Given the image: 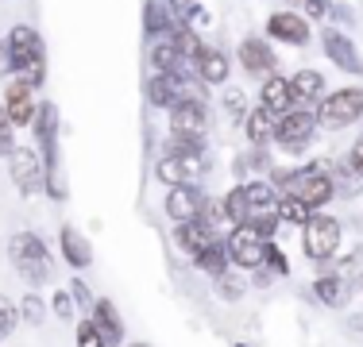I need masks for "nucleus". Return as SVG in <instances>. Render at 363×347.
Instances as JSON below:
<instances>
[{
    "label": "nucleus",
    "mask_w": 363,
    "mask_h": 347,
    "mask_svg": "<svg viewBox=\"0 0 363 347\" xmlns=\"http://www.w3.org/2000/svg\"><path fill=\"white\" fill-rule=\"evenodd\" d=\"M274 127H279V112L263 108V104L247 116V135H252V143H267V139H274Z\"/></svg>",
    "instance_id": "24"
},
{
    "label": "nucleus",
    "mask_w": 363,
    "mask_h": 347,
    "mask_svg": "<svg viewBox=\"0 0 363 347\" xmlns=\"http://www.w3.org/2000/svg\"><path fill=\"white\" fill-rule=\"evenodd\" d=\"M359 116H363V89H336L317 108V124H325L328 132H340V127L356 124Z\"/></svg>",
    "instance_id": "6"
},
{
    "label": "nucleus",
    "mask_w": 363,
    "mask_h": 347,
    "mask_svg": "<svg viewBox=\"0 0 363 347\" xmlns=\"http://www.w3.org/2000/svg\"><path fill=\"white\" fill-rule=\"evenodd\" d=\"M240 62H244L247 74H255V77H271L274 74V50L267 47L263 39H244L240 42Z\"/></svg>",
    "instance_id": "16"
},
{
    "label": "nucleus",
    "mask_w": 363,
    "mask_h": 347,
    "mask_svg": "<svg viewBox=\"0 0 363 347\" xmlns=\"http://www.w3.org/2000/svg\"><path fill=\"white\" fill-rule=\"evenodd\" d=\"M70 290H74V301H89V290H85V282H74Z\"/></svg>",
    "instance_id": "39"
},
{
    "label": "nucleus",
    "mask_w": 363,
    "mask_h": 347,
    "mask_svg": "<svg viewBox=\"0 0 363 347\" xmlns=\"http://www.w3.org/2000/svg\"><path fill=\"white\" fill-rule=\"evenodd\" d=\"M259 101H263V108H271V112H290V104H294V97H290V81H282V77H267L263 81V93H259Z\"/></svg>",
    "instance_id": "22"
},
{
    "label": "nucleus",
    "mask_w": 363,
    "mask_h": 347,
    "mask_svg": "<svg viewBox=\"0 0 363 347\" xmlns=\"http://www.w3.org/2000/svg\"><path fill=\"white\" fill-rule=\"evenodd\" d=\"M16 320H20V312H16V305L4 297V293H0V340H4V336L16 328Z\"/></svg>",
    "instance_id": "30"
},
{
    "label": "nucleus",
    "mask_w": 363,
    "mask_h": 347,
    "mask_svg": "<svg viewBox=\"0 0 363 347\" xmlns=\"http://www.w3.org/2000/svg\"><path fill=\"white\" fill-rule=\"evenodd\" d=\"M267 31L279 42H290V47L309 42V23H306V16H298V12H274L271 20H267Z\"/></svg>",
    "instance_id": "15"
},
{
    "label": "nucleus",
    "mask_w": 363,
    "mask_h": 347,
    "mask_svg": "<svg viewBox=\"0 0 363 347\" xmlns=\"http://www.w3.org/2000/svg\"><path fill=\"white\" fill-rule=\"evenodd\" d=\"M23 317H28L31 324H39V320H43V305H39V297H28V301H23Z\"/></svg>",
    "instance_id": "34"
},
{
    "label": "nucleus",
    "mask_w": 363,
    "mask_h": 347,
    "mask_svg": "<svg viewBox=\"0 0 363 347\" xmlns=\"http://www.w3.org/2000/svg\"><path fill=\"white\" fill-rule=\"evenodd\" d=\"M132 347H147V343H132Z\"/></svg>",
    "instance_id": "41"
},
{
    "label": "nucleus",
    "mask_w": 363,
    "mask_h": 347,
    "mask_svg": "<svg viewBox=\"0 0 363 347\" xmlns=\"http://www.w3.org/2000/svg\"><path fill=\"white\" fill-rule=\"evenodd\" d=\"M267 266H274L279 274H286V271H290V266H286V255H282L279 247H271V243H267Z\"/></svg>",
    "instance_id": "32"
},
{
    "label": "nucleus",
    "mask_w": 363,
    "mask_h": 347,
    "mask_svg": "<svg viewBox=\"0 0 363 347\" xmlns=\"http://www.w3.org/2000/svg\"><path fill=\"white\" fill-rule=\"evenodd\" d=\"M194 66H197V77L209 81V85H220L224 77H228V58H224L217 47H197Z\"/></svg>",
    "instance_id": "18"
},
{
    "label": "nucleus",
    "mask_w": 363,
    "mask_h": 347,
    "mask_svg": "<svg viewBox=\"0 0 363 347\" xmlns=\"http://www.w3.org/2000/svg\"><path fill=\"white\" fill-rule=\"evenodd\" d=\"M8 258H12V266L28 278L31 285H43L50 278V255H47V247H43V239L35 236V232L12 236V243H8Z\"/></svg>",
    "instance_id": "3"
},
{
    "label": "nucleus",
    "mask_w": 363,
    "mask_h": 347,
    "mask_svg": "<svg viewBox=\"0 0 363 347\" xmlns=\"http://www.w3.org/2000/svg\"><path fill=\"white\" fill-rule=\"evenodd\" d=\"M174 239H178V247L186 251L189 258H201L205 251L213 247V243H220V239H217V228H209V224H201V220H186V224H178Z\"/></svg>",
    "instance_id": "14"
},
{
    "label": "nucleus",
    "mask_w": 363,
    "mask_h": 347,
    "mask_svg": "<svg viewBox=\"0 0 363 347\" xmlns=\"http://www.w3.org/2000/svg\"><path fill=\"white\" fill-rule=\"evenodd\" d=\"M313 132H317V116L306 108H294V112H282L279 116V127H274V143L282 151H306L313 143Z\"/></svg>",
    "instance_id": "7"
},
{
    "label": "nucleus",
    "mask_w": 363,
    "mask_h": 347,
    "mask_svg": "<svg viewBox=\"0 0 363 347\" xmlns=\"http://www.w3.org/2000/svg\"><path fill=\"white\" fill-rule=\"evenodd\" d=\"M4 116H8V124H31L35 120V93L20 77L4 89Z\"/></svg>",
    "instance_id": "12"
},
{
    "label": "nucleus",
    "mask_w": 363,
    "mask_h": 347,
    "mask_svg": "<svg viewBox=\"0 0 363 347\" xmlns=\"http://www.w3.org/2000/svg\"><path fill=\"white\" fill-rule=\"evenodd\" d=\"M325 55L333 58L340 69H348V74H359V55H356V47H352L348 39H344L340 31H325Z\"/></svg>",
    "instance_id": "19"
},
{
    "label": "nucleus",
    "mask_w": 363,
    "mask_h": 347,
    "mask_svg": "<svg viewBox=\"0 0 363 347\" xmlns=\"http://www.w3.org/2000/svg\"><path fill=\"white\" fill-rule=\"evenodd\" d=\"M182 58H186V55L174 47V39H170V42H155V50H151V62H155L159 74H178Z\"/></svg>",
    "instance_id": "25"
},
{
    "label": "nucleus",
    "mask_w": 363,
    "mask_h": 347,
    "mask_svg": "<svg viewBox=\"0 0 363 347\" xmlns=\"http://www.w3.org/2000/svg\"><path fill=\"white\" fill-rule=\"evenodd\" d=\"M162 28H174L167 12V0H147V31H162Z\"/></svg>",
    "instance_id": "27"
},
{
    "label": "nucleus",
    "mask_w": 363,
    "mask_h": 347,
    "mask_svg": "<svg viewBox=\"0 0 363 347\" xmlns=\"http://www.w3.org/2000/svg\"><path fill=\"white\" fill-rule=\"evenodd\" d=\"M12 181L23 197H31L43 189V162L31 147H16L12 151Z\"/></svg>",
    "instance_id": "9"
},
{
    "label": "nucleus",
    "mask_w": 363,
    "mask_h": 347,
    "mask_svg": "<svg viewBox=\"0 0 363 347\" xmlns=\"http://www.w3.org/2000/svg\"><path fill=\"white\" fill-rule=\"evenodd\" d=\"M309 16H328V0H301Z\"/></svg>",
    "instance_id": "37"
},
{
    "label": "nucleus",
    "mask_w": 363,
    "mask_h": 347,
    "mask_svg": "<svg viewBox=\"0 0 363 347\" xmlns=\"http://www.w3.org/2000/svg\"><path fill=\"white\" fill-rule=\"evenodd\" d=\"M58 247H62V258L74 266V271H85V266L93 263V247H89V239H85L77 228L58 232Z\"/></svg>",
    "instance_id": "17"
},
{
    "label": "nucleus",
    "mask_w": 363,
    "mask_h": 347,
    "mask_svg": "<svg viewBox=\"0 0 363 347\" xmlns=\"http://www.w3.org/2000/svg\"><path fill=\"white\" fill-rule=\"evenodd\" d=\"M340 247V220L333 216H309L301 224V251L309 263H328Z\"/></svg>",
    "instance_id": "5"
},
{
    "label": "nucleus",
    "mask_w": 363,
    "mask_h": 347,
    "mask_svg": "<svg viewBox=\"0 0 363 347\" xmlns=\"http://www.w3.org/2000/svg\"><path fill=\"white\" fill-rule=\"evenodd\" d=\"M224 247H228V263L240 266V271H259V266H267V239L252 228H232V236Z\"/></svg>",
    "instance_id": "8"
},
{
    "label": "nucleus",
    "mask_w": 363,
    "mask_h": 347,
    "mask_svg": "<svg viewBox=\"0 0 363 347\" xmlns=\"http://www.w3.org/2000/svg\"><path fill=\"white\" fill-rule=\"evenodd\" d=\"M224 104H228V112H232V116H240V112H244V93H228V101H224Z\"/></svg>",
    "instance_id": "36"
},
{
    "label": "nucleus",
    "mask_w": 363,
    "mask_h": 347,
    "mask_svg": "<svg viewBox=\"0 0 363 347\" xmlns=\"http://www.w3.org/2000/svg\"><path fill=\"white\" fill-rule=\"evenodd\" d=\"M8 62H12V74H20V81H28L31 89L43 81V39L35 28H16L8 35Z\"/></svg>",
    "instance_id": "2"
},
{
    "label": "nucleus",
    "mask_w": 363,
    "mask_h": 347,
    "mask_svg": "<svg viewBox=\"0 0 363 347\" xmlns=\"http://www.w3.org/2000/svg\"><path fill=\"white\" fill-rule=\"evenodd\" d=\"M279 186H282L279 197H294V201H301L309 212H313V208H321V205H328V201H333V193H336L333 178H328L325 170H298V174H286Z\"/></svg>",
    "instance_id": "4"
},
{
    "label": "nucleus",
    "mask_w": 363,
    "mask_h": 347,
    "mask_svg": "<svg viewBox=\"0 0 363 347\" xmlns=\"http://www.w3.org/2000/svg\"><path fill=\"white\" fill-rule=\"evenodd\" d=\"M170 132L186 135V139H201L205 135V101H178L170 108Z\"/></svg>",
    "instance_id": "10"
},
{
    "label": "nucleus",
    "mask_w": 363,
    "mask_h": 347,
    "mask_svg": "<svg viewBox=\"0 0 363 347\" xmlns=\"http://www.w3.org/2000/svg\"><path fill=\"white\" fill-rule=\"evenodd\" d=\"M77 347H108V340L97 332L93 320H82V324H77Z\"/></svg>",
    "instance_id": "29"
},
{
    "label": "nucleus",
    "mask_w": 363,
    "mask_h": 347,
    "mask_svg": "<svg viewBox=\"0 0 363 347\" xmlns=\"http://www.w3.org/2000/svg\"><path fill=\"white\" fill-rule=\"evenodd\" d=\"M240 290H244V285H240L236 278H224V274H220V297L236 301V297H240Z\"/></svg>",
    "instance_id": "33"
},
{
    "label": "nucleus",
    "mask_w": 363,
    "mask_h": 347,
    "mask_svg": "<svg viewBox=\"0 0 363 347\" xmlns=\"http://www.w3.org/2000/svg\"><path fill=\"white\" fill-rule=\"evenodd\" d=\"M93 324H97V332L105 336L108 343H120V336H124V324H120L112 301H97V305H93Z\"/></svg>",
    "instance_id": "23"
},
{
    "label": "nucleus",
    "mask_w": 363,
    "mask_h": 347,
    "mask_svg": "<svg viewBox=\"0 0 363 347\" xmlns=\"http://www.w3.org/2000/svg\"><path fill=\"white\" fill-rule=\"evenodd\" d=\"M155 174H159V181H167L170 189L174 186H194V178L201 174V159H197V154H167Z\"/></svg>",
    "instance_id": "13"
},
{
    "label": "nucleus",
    "mask_w": 363,
    "mask_h": 347,
    "mask_svg": "<svg viewBox=\"0 0 363 347\" xmlns=\"http://www.w3.org/2000/svg\"><path fill=\"white\" fill-rule=\"evenodd\" d=\"M194 263L201 266L205 274H213V278H220V274H224V271H228V266H232V263H228V247H224V243H213V247L205 251L201 258H194Z\"/></svg>",
    "instance_id": "26"
},
{
    "label": "nucleus",
    "mask_w": 363,
    "mask_h": 347,
    "mask_svg": "<svg viewBox=\"0 0 363 347\" xmlns=\"http://www.w3.org/2000/svg\"><path fill=\"white\" fill-rule=\"evenodd\" d=\"M348 166H352V174H356V178H363V135L356 139V147L348 151Z\"/></svg>",
    "instance_id": "31"
},
{
    "label": "nucleus",
    "mask_w": 363,
    "mask_h": 347,
    "mask_svg": "<svg viewBox=\"0 0 363 347\" xmlns=\"http://www.w3.org/2000/svg\"><path fill=\"white\" fill-rule=\"evenodd\" d=\"M174 4L182 8V12H189V0H174Z\"/></svg>",
    "instance_id": "40"
},
{
    "label": "nucleus",
    "mask_w": 363,
    "mask_h": 347,
    "mask_svg": "<svg viewBox=\"0 0 363 347\" xmlns=\"http://www.w3.org/2000/svg\"><path fill=\"white\" fill-rule=\"evenodd\" d=\"M55 309H58V312H62V317H70V309H74V301H70V297H66V293H58V297H55Z\"/></svg>",
    "instance_id": "38"
},
{
    "label": "nucleus",
    "mask_w": 363,
    "mask_h": 347,
    "mask_svg": "<svg viewBox=\"0 0 363 347\" xmlns=\"http://www.w3.org/2000/svg\"><path fill=\"white\" fill-rule=\"evenodd\" d=\"M290 97H294V104H313V101H321V97H325L321 74H317V69H301V74H294Z\"/></svg>",
    "instance_id": "20"
},
{
    "label": "nucleus",
    "mask_w": 363,
    "mask_h": 347,
    "mask_svg": "<svg viewBox=\"0 0 363 347\" xmlns=\"http://www.w3.org/2000/svg\"><path fill=\"white\" fill-rule=\"evenodd\" d=\"M224 216H228L236 228H252L259 236H271L274 224H279V193L263 181H252V186H240L228 193L224 201Z\"/></svg>",
    "instance_id": "1"
},
{
    "label": "nucleus",
    "mask_w": 363,
    "mask_h": 347,
    "mask_svg": "<svg viewBox=\"0 0 363 347\" xmlns=\"http://www.w3.org/2000/svg\"><path fill=\"white\" fill-rule=\"evenodd\" d=\"M12 132H8V120H0V154H12Z\"/></svg>",
    "instance_id": "35"
},
{
    "label": "nucleus",
    "mask_w": 363,
    "mask_h": 347,
    "mask_svg": "<svg viewBox=\"0 0 363 347\" xmlns=\"http://www.w3.org/2000/svg\"><path fill=\"white\" fill-rule=\"evenodd\" d=\"M205 193L197 186H174L170 189V197H167V212L174 216L178 224H186V220H201V212H205Z\"/></svg>",
    "instance_id": "11"
},
{
    "label": "nucleus",
    "mask_w": 363,
    "mask_h": 347,
    "mask_svg": "<svg viewBox=\"0 0 363 347\" xmlns=\"http://www.w3.org/2000/svg\"><path fill=\"white\" fill-rule=\"evenodd\" d=\"M309 208L301 201H294V197H279V220H294V224H306L309 220Z\"/></svg>",
    "instance_id": "28"
},
{
    "label": "nucleus",
    "mask_w": 363,
    "mask_h": 347,
    "mask_svg": "<svg viewBox=\"0 0 363 347\" xmlns=\"http://www.w3.org/2000/svg\"><path fill=\"white\" fill-rule=\"evenodd\" d=\"M317 297L325 301V305H333V309H340V305H348V297H352V285H348V278H340V274H325V278H317Z\"/></svg>",
    "instance_id": "21"
}]
</instances>
